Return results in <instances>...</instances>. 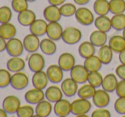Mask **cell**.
Here are the masks:
<instances>
[{
	"label": "cell",
	"instance_id": "obj_1",
	"mask_svg": "<svg viewBox=\"0 0 125 117\" xmlns=\"http://www.w3.org/2000/svg\"><path fill=\"white\" fill-rule=\"evenodd\" d=\"M61 39L66 45H76L82 39V32L75 26H67L63 31Z\"/></svg>",
	"mask_w": 125,
	"mask_h": 117
},
{
	"label": "cell",
	"instance_id": "obj_2",
	"mask_svg": "<svg viewBox=\"0 0 125 117\" xmlns=\"http://www.w3.org/2000/svg\"><path fill=\"white\" fill-rule=\"evenodd\" d=\"M75 18L79 24L83 26H90L94 22V16L93 12L86 7H80L77 9Z\"/></svg>",
	"mask_w": 125,
	"mask_h": 117
},
{
	"label": "cell",
	"instance_id": "obj_3",
	"mask_svg": "<svg viewBox=\"0 0 125 117\" xmlns=\"http://www.w3.org/2000/svg\"><path fill=\"white\" fill-rule=\"evenodd\" d=\"M92 108V104L89 99L80 98L75 99L72 102V114L74 116L86 115L90 111Z\"/></svg>",
	"mask_w": 125,
	"mask_h": 117
},
{
	"label": "cell",
	"instance_id": "obj_4",
	"mask_svg": "<svg viewBox=\"0 0 125 117\" xmlns=\"http://www.w3.org/2000/svg\"><path fill=\"white\" fill-rule=\"evenodd\" d=\"M27 64L29 69L31 72H38V71L43 70L45 67V60L42 54L38 52L31 53L30 56L28 57Z\"/></svg>",
	"mask_w": 125,
	"mask_h": 117
},
{
	"label": "cell",
	"instance_id": "obj_5",
	"mask_svg": "<svg viewBox=\"0 0 125 117\" xmlns=\"http://www.w3.org/2000/svg\"><path fill=\"white\" fill-rule=\"evenodd\" d=\"M21 100L15 95H9L4 97L2 103V108L8 114H16L17 110L21 107Z\"/></svg>",
	"mask_w": 125,
	"mask_h": 117
},
{
	"label": "cell",
	"instance_id": "obj_6",
	"mask_svg": "<svg viewBox=\"0 0 125 117\" xmlns=\"http://www.w3.org/2000/svg\"><path fill=\"white\" fill-rule=\"evenodd\" d=\"M25 51L23 41L17 38H13L7 40L6 51L10 56H21Z\"/></svg>",
	"mask_w": 125,
	"mask_h": 117
},
{
	"label": "cell",
	"instance_id": "obj_7",
	"mask_svg": "<svg viewBox=\"0 0 125 117\" xmlns=\"http://www.w3.org/2000/svg\"><path fill=\"white\" fill-rule=\"evenodd\" d=\"M89 72L84 65L77 64L70 71V75L73 79H74L77 84H84L88 81Z\"/></svg>",
	"mask_w": 125,
	"mask_h": 117
},
{
	"label": "cell",
	"instance_id": "obj_8",
	"mask_svg": "<svg viewBox=\"0 0 125 117\" xmlns=\"http://www.w3.org/2000/svg\"><path fill=\"white\" fill-rule=\"evenodd\" d=\"M28 84H29V78L25 73L17 72L12 74L10 86L15 90L21 91L25 89L26 87H27Z\"/></svg>",
	"mask_w": 125,
	"mask_h": 117
},
{
	"label": "cell",
	"instance_id": "obj_9",
	"mask_svg": "<svg viewBox=\"0 0 125 117\" xmlns=\"http://www.w3.org/2000/svg\"><path fill=\"white\" fill-rule=\"evenodd\" d=\"M40 42L41 40L39 39V37L32 33L26 35L23 39L24 48L28 53L37 52L40 49Z\"/></svg>",
	"mask_w": 125,
	"mask_h": 117
},
{
	"label": "cell",
	"instance_id": "obj_10",
	"mask_svg": "<svg viewBox=\"0 0 125 117\" xmlns=\"http://www.w3.org/2000/svg\"><path fill=\"white\" fill-rule=\"evenodd\" d=\"M93 104L97 108H105L109 105L111 97L109 92L104 89L96 90L94 95L92 97Z\"/></svg>",
	"mask_w": 125,
	"mask_h": 117
},
{
	"label": "cell",
	"instance_id": "obj_11",
	"mask_svg": "<svg viewBox=\"0 0 125 117\" xmlns=\"http://www.w3.org/2000/svg\"><path fill=\"white\" fill-rule=\"evenodd\" d=\"M46 74L50 81L53 84L61 83L64 78V71L58 64H52L49 66L46 70Z\"/></svg>",
	"mask_w": 125,
	"mask_h": 117
},
{
	"label": "cell",
	"instance_id": "obj_12",
	"mask_svg": "<svg viewBox=\"0 0 125 117\" xmlns=\"http://www.w3.org/2000/svg\"><path fill=\"white\" fill-rule=\"evenodd\" d=\"M61 88L66 97H72L75 96L78 91V84L71 77L66 78L61 81Z\"/></svg>",
	"mask_w": 125,
	"mask_h": 117
},
{
	"label": "cell",
	"instance_id": "obj_13",
	"mask_svg": "<svg viewBox=\"0 0 125 117\" xmlns=\"http://www.w3.org/2000/svg\"><path fill=\"white\" fill-rule=\"evenodd\" d=\"M25 99L29 104L37 105L38 103L45 99V91H43V90L34 87L26 91L25 94Z\"/></svg>",
	"mask_w": 125,
	"mask_h": 117
},
{
	"label": "cell",
	"instance_id": "obj_14",
	"mask_svg": "<svg viewBox=\"0 0 125 117\" xmlns=\"http://www.w3.org/2000/svg\"><path fill=\"white\" fill-rule=\"evenodd\" d=\"M53 110L57 116H67L72 113V103H70L67 99L62 98L54 103Z\"/></svg>",
	"mask_w": 125,
	"mask_h": 117
},
{
	"label": "cell",
	"instance_id": "obj_15",
	"mask_svg": "<svg viewBox=\"0 0 125 117\" xmlns=\"http://www.w3.org/2000/svg\"><path fill=\"white\" fill-rule=\"evenodd\" d=\"M58 65L62 68L64 72L71 71L72 68L76 65L74 56L69 52L62 53L58 58Z\"/></svg>",
	"mask_w": 125,
	"mask_h": 117
},
{
	"label": "cell",
	"instance_id": "obj_16",
	"mask_svg": "<svg viewBox=\"0 0 125 117\" xmlns=\"http://www.w3.org/2000/svg\"><path fill=\"white\" fill-rule=\"evenodd\" d=\"M43 17H44V20L48 22H59L62 17L60 7L51 4L48 5L43 10Z\"/></svg>",
	"mask_w": 125,
	"mask_h": 117
},
{
	"label": "cell",
	"instance_id": "obj_17",
	"mask_svg": "<svg viewBox=\"0 0 125 117\" xmlns=\"http://www.w3.org/2000/svg\"><path fill=\"white\" fill-rule=\"evenodd\" d=\"M31 82H32L33 87L38 88V89L44 90L48 86L50 79H49L46 72L42 70L38 71V72H35L33 74Z\"/></svg>",
	"mask_w": 125,
	"mask_h": 117
},
{
	"label": "cell",
	"instance_id": "obj_18",
	"mask_svg": "<svg viewBox=\"0 0 125 117\" xmlns=\"http://www.w3.org/2000/svg\"><path fill=\"white\" fill-rule=\"evenodd\" d=\"M63 31H64V29H63L62 26L59 23V22H49L48 26H47L46 34L48 38L54 40V41H58L62 38Z\"/></svg>",
	"mask_w": 125,
	"mask_h": 117
},
{
	"label": "cell",
	"instance_id": "obj_19",
	"mask_svg": "<svg viewBox=\"0 0 125 117\" xmlns=\"http://www.w3.org/2000/svg\"><path fill=\"white\" fill-rule=\"evenodd\" d=\"M48 23L49 22L43 19H36L35 22H33L32 24L29 26V30L32 34L42 37L46 34Z\"/></svg>",
	"mask_w": 125,
	"mask_h": 117
},
{
	"label": "cell",
	"instance_id": "obj_20",
	"mask_svg": "<svg viewBox=\"0 0 125 117\" xmlns=\"http://www.w3.org/2000/svg\"><path fill=\"white\" fill-rule=\"evenodd\" d=\"M37 16L35 12L31 10H28V9L18 13V15H17V21H18L19 24L23 26H30L33 22H35Z\"/></svg>",
	"mask_w": 125,
	"mask_h": 117
},
{
	"label": "cell",
	"instance_id": "obj_21",
	"mask_svg": "<svg viewBox=\"0 0 125 117\" xmlns=\"http://www.w3.org/2000/svg\"><path fill=\"white\" fill-rule=\"evenodd\" d=\"M7 69L11 73L21 72L25 68L26 63L24 59L21 58L20 56H11V58L8 60L6 63Z\"/></svg>",
	"mask_w": 125,
	"mask_h": 117
},
{
	"label": "cell",
	"instance_id": "obj_22",
	"mask_svg": "<svg viewBox=\"0 0 125 117\" xmlns=\"http://www.w3.org/2000/svg\"><path fill=\"white\" fill-rule=\"evenodd\" d=\"M63 91L61 87L57 86H50L46 88L45 98L51 103H56L63 98Z\"/></svg>",
	"mask_w": 125,
	"mask_h": 117
},
{
	"label": "cell",
	"instance_id": "obj_23",
	"mask_svg": "<svg viewBox=\"0 0 125 117\" xmlns=\"http://www.w3.org/2000/svg\"><path fill=\"white\" fill-rule=\"evenodd\" d=\"M117 76L114 74H108L103 78L101 87L105 91L108 92H113L116 91V88L117 86Z\"/></svg>",
	"mask_w": 125,
	"mask_h": 117
},
{
	"label": "cell",
	"instance_id": "obj_24",
	"mask_svg": "<svg viewBox=\"0 0 125 117\" xmlns=\"http://www.w3.org/2000/svg\"><path fill=\"white\" fill-rule=\"evenodd\" d=\"M89 41L95 47H101L107 42V33L96 29L90 33Z\"/></svg>",
	"mask_w": 125,
	"mask_h": 117
},
{
	"label": "cell",
	"instance_id": "obj_25",
	"mask_svg": "<svg viewBox=\"0 0 125 117\" xmlns=\"http://www.w3.org/2000/svg\"><path fill=\"white\" fill-rule=\"evenodd\" d=\"M108 45L115 53H120L125 50V39L123 35H113L109 39Z\"/></svg>",
	"mask_w": 125,
	"mask_h": 117
},
{
	"label": "cell",
	"instance_id": "obj_26",
	"mask_svg": "<svg viewBox=\"0 0 125 117\" xmlns=\"http://www.w3.org/2000/svg\"><path fill=\"white\" fill-rule=\"evenodd\" d=\"M53 110L52 103L47 99L41 101L36 105L35 108V114L41 117H48L50 116Z\"/></svg>",
	"mask_w": 125,
	"mask_h": 117
},
{
	"label": "cell",
	"instance_id": "obj_27",
	"mask_svg": "<svg viewBox=\"0 0 125 117\" xmlns=\"http://www.w3.org/2000/svg\"><path fill=\"white\" fill-rule=\"evenodd\" d=\"M94 23L96 29L102 32H105V33H108L112 28L111 18H109L107 15H98L94 19Z\"/></svg>",
	"mask_w": 125,
	"mask_h": 117
},
{
	"label": "cell",
	"instance_id": "obj_28",
	"mask_svg": "<svg viewBox=\"0 0 125 117\" xmlns=\"http://www.w3.org/2000/svg\"><path fill=\"white\" fill-rule=\"evenodd\" d=\"M40 50L44 55L51 56L54 55L57 51V45L55 41L50 38L43 39L40 42Z\"/></svg>",
	"mask_w": 125,
	"mask_h": 117
},
{
	"label": "cell",
	"instance_id": "obj_29",
	"mask_svg": "<svg viewBox=\"0 0 125 117\" xmlns=\"http://www.w3.org/2000/svg\"><path fill=\"white\" fill-rule=\"evenodd\" d=\"M16 33L17 29L14 24L10 22L0 24V36H2L6 40L15 38Z\"/></svg>",
	"mask_w": 125,
	"mask_h": 117
},
{
	"label": "cell",
	"instance_id": "obj_30",
	"mask_svg": "<svg viewBox=\"0 0 125 117\" xmlns=\"http://www.w3.org/2000/svg\"><path fill=\"white\" fill-rule=\"evenodd\" d=\"M78 53L82 58H86L92 56L95 53V46L90 41H83L78 46Z\"/></svg>",
	"mask_w": 125,
	"mask_h": 117
},
{
	"label": "cell",
	"instance_id": "obj_31",
	"mask_svg": "<svg viewBox=\"0 0 125 117\" xmlns=\"http://www.w3.org/2000/svg\"><path fill=\"white\" fill-rule=\"evenodd\" d=\"M83 65L89 72H94V71H100L103 63L100 60L99 56L94 55V56L86 58L84 60Z\"/></svg>",
	"mask_w": 125,
	"mask_h": 117
},
{
	"label": "cell",
	"instance_id": "obj_32",
	"mask_svg": "<svg viewBox=\"0 0 125 117\" xmlns=\"http://www.w3.org/2000/svg\"><path fill=\"white\" fill-rule=\"evenodd\" d=\"M98 56L104 65H108L111 63L113 57V51L108 45H105L100 47L98 51Z\"/></svg>",
	"mask_w": 125,
	"mask_h": 117
},
{
	"label": "cell",
	"instance_id": "obj_33",
	"mask_svg": "<svg viewBox=\"0 0 125 117\" xmlns=\"http://www.w3.org/2000/svg\"><path fill=\"white\" fill-rule=\"evenodd\" d=\"M93 8L94 11L98 15H107L110 12V4L108 0H95Z\"/></svg>",
	"mask_w": 125,
	"mask_h": 117
},
{
	"label": "cell",
	"instance_id": "obj_34",
	"mask_svg": "<svg viewBox=\"0 0 125 117\" xmlns=\"http://www.w3.org/2000/svg\"><path fill=\"white\" fill-rule=\"evenodd\" d=\"M95 91L96 88L89 83V84H83L81 87H79L77 94L80 98L90 99L94 95Z\"/></svg>",
	"mask_w": 125,
	"mask_h": 117
},
{
	"label": "cell",
	"instance_id": "obj_35",
	"mask_svg": "<svg viewBox=\"0 0 125 117\" xmlns=\"http://www.w3.org/2000/svg\"><path fill=\"white\" fill-rule=\"evenodd\" d=\"M110 12L113 15L125 12V0H110Z\"/></svg>",
	"mask_w": 125,
	"mask_h": 117
},
{
	"label": "cell",
	"instance_id": "obj_36",
	"mask_svg": "<svg viewBox=\"0 0 125 117\" xmlns=\"http://www.w3.org/2000/svg\"><path fill=\"white\" fill-rule=\"evenodd\" d=\"M112 28L116 31H123L125 28V14H117L113 15L111 18Z\"/></svg>",
	"mask_w": 125,
	"mask_h": 117
},
{
	"label": "cell",
	"instance_id": "obj_37",
	"mask_svg": "<svg viewBox=\"0 0 125 117\" xmlns=\"http://www.w3.org/2000/svg\"><path fill=\"white\" fill-rule=\"evenodd\" d=\"M103 76L99 71H94V72H89V77H88V82L95 88L101 86L102 81H103Z\"/></svg>",
	"mask_w": 125,
	"mask_h": 117
},
{
	"label": "cell",
	"instance_id": "obj_38",
	"mask_svg": "<svg viewBox=\"0 0 125 117\" xmlns=\"http://www.w3.org/2000/svg\"><path fill=\"white\" fill-rule=\"evenodd\" d=\"M61 15L64 17H71L73 15H75V13L77 11L76 5L71 3H65L62 5L60 6Z\"/></svg>",
	"mask_w": 125,
	"mask_h": 117
},
{
	"label": "cell",
	"instance_id": "obj_39",
	"mask_svg": "<svg viewBox=\"0 0 125 117\" xmlns=\"http://www.w3.org/2000/svg\"><path fill=\"white\" fill-rule=\"evenodd\" d=\"M12 8L9 6H1L0 7V24L7 23L11 21L13 17Z\"/></svg>",
	"mask_w": 125,
	"mask_h": 117
},
{
	"label": "cell",
	"instance_id": "obj_40",
	"mask_svg": "<svg viewBox=\"0 0 125 117\" xmlns=\"http://www.w3.org/2000/svg\"><path fill=\"white\" fill-rule=\"evenodd\" d=\"M11 72L5 68H0V88H6L10 86Z\"/></svg>",
	"mask_w": 125,
	"mask_h": 117
},
{
	"label": "cell",
	"instance_id": "obj_41",
	"mask_svg": "<svg viewBox=\"0 0 125 117\" xmlns=\"http://www.w3.org/2000/svg\"><path fill=\"white\" fill-rule=\"evenodd\" d=\"M17 117H31L35 115V109L29 104L21 105L16 112Z\"/></svg>",
	"mask_w": 125,
	"mask_h": 117
},
{
	"label": "cell",
	"instance_id": "obj_42",
	"mask_svg": "<svg viewBox=\"0 0 125 117\" xmlns=\"http://www.w3.org/2000/svg\"><path fill=\"white\" fill-rule=\"evenodd\" d=\"M27 0H12L11 1V8L13 11L16 13H20L28 9Z\"/></svg>",
	"mask_w": 125,
	"mask_h": 117
},
{
	"label": "cell",
	"instance_id": "obj_43",
	"mask_svg": "<svg viewBox=\"0 0 125 117\" xmlns=\"http://www.w3.org/2000/svg\"><path fill=\"white\" fill-rule=\"evenodd\" d=\"M114 109L119 115H125V97H118L114 103Z\"/></svg>",
	"mask_w": 125,
	"mask_h": 117
},
{
	"label": "cell",
	"instance_id": "obj_44",
	"mask_svg": "<svg viewBox=\"0 0 125 117\" xmlns=\"http://www.w3.org/2000/svg\"><path fill=\"white\" fill-rule=\"evenodd\" d=\"M91 117H112V115L105 108H98L92 112Z\"/></svg>",
	"mask_w": 125,
	"mask_h": 117
},
{
	"label": "cell",
	"instance_id": "obj_45",
	"mask_svg": "<svg viewBox=\"0 0 125 117\" xmlns=\"http://www.w3.org/2000/svg\"><path fill=\"white\" fill-rule=\"evenodd\" d=\"M115 91L117 97H125V79H121L120 81H118Z\"/></svg>",
	"mask_w": 125,
	"mask_h": 117
},
{
	"label": "cell",
	"instance_id": "obj_46",
	"mask_svg": "<svg viewBox=\"0 0 125 117\" xmlns=\"http://www.w3.org/2000/svg\"><path fill=\"white\" fill-rule=\"evenodd\" d=\"M115 73L119 79H125V64H122V63H121L120 65H118V66L116 68Z\"/></svg>",
	"mask_w": 125,
	"mask_h": 117
},
{
	"label": "cell",
	"instance_id": "obj_47",
	"mask_svg": "<svg viewBox=\"0 0 125 117\" xmlns=\"http://www.w3.org/2000/svg\"><path fill=\"white\" fill-rule=\"evenodd\" d=\"M6 47H7V40L5 39H3L2 36H0V53L6 51Z\"/></svg>",
	"mask_w": 125,
	"mask_h": 117
},
{
	"label": "cell",
	"instance_id": "obj_48",
	"mask_svg": "<svg viewBox=\"0 0 125 117\" xmlns=\"http://www.w3.org/2000/svg\"><path fill=\"white\" fill-rule=\"evenodd\" d=\"M49 3L51 5H55V6H61L63 3H65L66 0H48Z\"/></svg>",
	"mask_w": 125,
	"mask_h": 117
},
{
	"label": "cell",
	"instance_id": "obj_49",
	"mask_svg": "<svg viewBox=\"0 0 125 117\" xmlns=\"http://www.w3.org/2000/svg\"><path fill=\"white\" fill-rule=\"evenodd\" d=\"M118 58H119V62L122 64H125V50H124V51L119 53Z\"/></svg>",
	"mask_w": 125,
	"mask_h": 117
},
{
	"label": "cell",
	"instance_id": "obj_50",
	"mask_svg": "<svg viewBox=\"0 0 125 117\" xmlns=\"http://www.w3.org/2000/svg\"><path fill=\"white\" fill-rule=\"evenodd\" d=\"M73 1L77 5H86L89 3L90 0H73Z\"/></svg>",
	"mask_w": 125,
	"mask_h": 117
},
{
	"label": "cell",
	"instance_id": "obj_51",
	"mask_svg": "<svg viewBox=\"0 0 125 117\" xmlns=\"http://www.w3.org/2000/svg\"><path fill=\"white\" fill-rule=\"evenodd\" d=\"M0 117H8V113L3 108L0 109Z\"/></svg>",
	"mask_w": 125,
	"mask_h": 117
},
{
	"label": "cell",
	"instance_id": "obj_52",
	"mask_svg": "<svg viewBox=\"0 0 125 117\" xmlns=\"http://www.w3.org/2000/svg\"><path fill=\"white\" fill-rule=\"evenodd\" d=\"M76 117H89L87 116V114L86 115H79V116H76Z\"/></svg>",
	"mask_w": 125,
	"mask_h": 117
},
{
	"label": "cell",
	"instance_id": "obj_53",
	"mask_svg": "<svg viewBox=\"0 0 125 117\" xmlns=\"http://www.w3.org/2000/svg\"><path fill=\"white\" fill-rule=\"evenodd\" d=\"M123 36L124 37V39H125V28L124 30H123Z\"/></svg>",
	"mask_w": 125,
	"mask_h": 117
},
{
	"label": "cell",
	"instance_id": "obj_54",
	"mask_svg": "<svg viewBox=\"0 0 125 117\" xmlns=\"http://www.w3.org/2000/svg\"><path fill=\"white\" fill-rule=\"evenodd\" d=\"M31 117H41V116H38V115H36V114H35L34 116H32Z\"/></svg>",
	"mask_w": 125,
	"mask_h": 117
},
{
	"label": "cell",
	"instance_id": "obj_55",
	"mask_svg": "<svg viewBox=\"0 0 125 117\" xmlns=\"http://www.w3.org/2000/svg\"><path fill=\"white\" fill-rule=\"evenodd\" d=\"M28 2H31V3H32V2H35L36 0H27Z\"/></svg>",
	"mask_w": 125,
	"mask_h": 117
},
{
	"label": "cell",
	"instance_id": "obj_56",
	"mask_svg": "<svg viewBox=\"0 0 125 117\" xmlns=\"http://www.w3.org/2000/svg\"><path fill=\"white\" fill-rule=\"evenodd\" d=\"M58 117H67V116H58Z\"/></svg>",
	"mask_w": 125,
	"mask_h": 117
},
{
	"label": "cell",
	"instance_id": "obj_57",
	"mask_svg": "<svg viewBox=\"0 0 125 117\" xmlns=\"http://www.w3.org/2000/svg\"><path fill=\"white\" fill-rule=\"evenodd\" d=\"M122 117H125V115H124V116H123Z\"/></svg>",
	"mask_w": 125,
	"mask_h": 117
}]
</instances>
